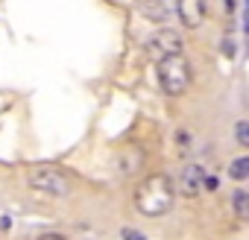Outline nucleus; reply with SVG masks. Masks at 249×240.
<instances>
[{
    "mask_svg": "<svg viewBox=\"0 0 249 240\" xmlns=\"http://www.w3.org/2000/svg\"><path fill=\"white\" fill-rule=\"evenodd\" d=\"M173 196H176V193H173L170 179L161 176V173H156V176H147V179L138 185V190H135V205H138V211L147 214V217H161V214L170 211Z\"/></svg>",
    "mask_w": 249,
    "mask_h": 240,
    "instance_id": "nucleus-1",
    "label": "nucleus"
},
{
    "mask_svg": "<svg viewBox=\"0 0 249 240\" xmlns=\"http://www.w3.org/2000/svg\"><path fill=\"white\" fill-rule=\"evenodd\" d=\"M156 73H159V85L167 97H179L191 88V79H194V70H191V62L179 53V56H167L161 62H156Z\"/></svg>",
    "mask_w": 249,
    "mask_h": 240,
    "instance_id": "nucleus-2",
    "label": "nucleus"
},
{
    "mask_svg": "<svg viewBox=\"0 0 249 240\" xmlns=\"http://www.w3.org/2000/svg\"><path fill=\"white\" fill-rule=\"evenodd\" d=\"M27 182H30V188H36V190H41L47 196H65L71 190V176L62 167H50V164L33 167L27 173Z\"/></svg>",
    "mask_w": 249,
    "mask_h": 240,
    "instance_id": "nucleus-3",
    "label": "nucleus"
},
{
    "mask_svg": "<svg viewBox=\"0 0 249 240\" xmlns=\"http://www.w3.org/2000/svg\"><path fill=\"white\" fill-rule=\"evenodd\" d=\"M182 47H185V41H182V35L176 33V30H159L147 44H144V53L153 59V62H161V59H167V56H179L182 53Z\"/></svg>",
    "mask_w": 249,
    "mask_h": 240,
    "instance_id": "nucleus-4",
    "label": "nucleus"
},
{
    "mask_svg": "<svg viewBox=\"0 0 249 240\" xmlns=\"http://www.w3.org/2000/svg\"><path fill=\"white\" fill-rule=\"evenodd\" d=\"M173 12L179 15L185 30H196L208 15V0H173Z\"/></svg>",
    "mask_w": 249,
    "mask_h": 240,
    "instance_id": "nucleus-5",
    "label": "nucleus"
},
{
    "mask_svg": "<svg viewBox=\"0 0 249 240\" xmlns=\"http://www.w3.org/2000/svg\"><path fill=\"white\" fill-rule=\"evenodd\" d=\"M205 179H208V173H205L202 164H185V170L179 173V193L188 196V199L199 196L202 188H205Z\"/></svg>",
    "mask_w": 249,
    "mask_h": 240,
    "instance_id": "nucleus-6",
    "label": "nucleus"
},
{
    "mask_svg": "<svg viewBox=\"0 0 249 240\" xmlns=\"http://www.w3.org/2000/svg\"><path fill=\"white\" fill-rule=\"evenodd\" d=\"M138 9H141L144 18L161 24V21H167V18L173 15V0H141Z\"/></svg>",
    "mask_w": 249,
    "mask_h": 240,
    "instance_id": "nucleus-7",
    "label": "nucleus"
},
{
    "mask_svg": "<svg viewBox=\"0 0 249 240\" xmlns=\"http://www.w3.org/2000/svg\"><path fill=\"white\" fill-rule=\"evenodd\" d=\"M141 164H144V153H141L138 147H129L126 153L120 155V173H123V176H129V173H135V170H138Z\"/></svg>",
    "mask_w": 249,
    "mask_h": 240,
    "instance_id": "nucleus-8",
    "label": "nucleus"
},
{
    "mask_svg": "<svg viewBox=\"0 0 249 240\" xmlns=\"http://www.w3.org/2000/svg\"><path fill=\"white\" fill-rule=\"evenodd\" d=\"M231 211L237 220H249V193L246 190H234L231 193Z\"/></svg>",
    "mask_w": 249,
    "mask_h": 240,
    "instance_id": "nucleus-9",
    "label": "nucleus"
},
{
    "mask_svg": "<svg viewBox=\"0 0 249 240\" xmlns=\"http://www.w3.org/2000/svg\"><path fill=\"white\" fill-rule=\"evenodd\" d=\"M229 176H231L234 182H243V179L249 176V158H246V155L234 158V161H231V167H229Z\"/></svg>",
    "mask_w": 249,
    "mask_h": 240,
    "instance_id": "nucleus-10",
    "label": "nucleus"
},
{
    "mask_svg": "<svg viewBox=\"0 0 249 240\" xmlns=\"http://www.w3.org/2000/svg\"><path fill=\"white\" fill-rule=\"evenodd\" d=\"M234 138H237V144L243 150L249 147V123H246V120H237V123H234Z\"/></svg>",
    "mask_w": 249,
    "mask_h": 240,
    "instance_id": "nucleus-11",
    "label": "nucleus"
},
{
    "mask_svg": "<svg viewBox=\"0 0 249 240\" xmlns=\"http://www.w3.org/2000/svg\"><path fill=\"white\" fill-rule=\"evenodd\" d=\"M120 234H123V240H147V237H144L141 231H135V228H123Z\"/></svg>",
    "mask_w": 249,
    "mask_h": 240,
    "instance_id": "nucleus-12",
    "label": "nucleus"
},
{
    "mask_svg": "<svg viewBox=\"0 0 249 240\" xmlns=\"http://www.w3.org/2000/svg\"><path fill=\"white\" fill-rule=\"evenodd\" d=\"M36 240H65V237L56 234V231H47V234H41V237H36Z\"/></svg>",
    "mask_w": 249,
    "mask_h": 240,
    "instance_id": "nucleus-13",
    "label": "nucleus"
},
{
    "mask_svg": "<svg viewBox=\"0 0 249 240\" xmlns=\"http://www.w3.org/2000/svg\"><path fill=\"white\" fill-rule=\"evenodd\" d=\"M226 3V12H234V0H223Z\"/></svg>",
    "mask_w": 249,
    "mask_h": 240,
    "instance_id": "nucleus-14",
    "label": "nucleus"
}]
</instances>
